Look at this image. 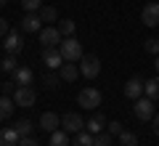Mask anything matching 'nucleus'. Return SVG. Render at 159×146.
<instances>
[{
	"label": "nucleus",
	"instance_id": "a878e982",
	"mask_svg": "<svg viewBox=\"0 0 159 146\" xmlns=\"http://www.w3.org/2000/svg\"><path fill=\"white\" fill-rule=\"evenodd\" d=\"M13 128H16V133L21 135V138H27V135H29V133H32V130H34V125L29 122V120H19V122L13 125Z\"/></svg>",
	"mask_w": 159,
	"mask_h": 146
},
{
	"label": "nucleus",
	"instance_id": "b1692460",
	"mask_svg": "<svg viewBox=\"0 0 159 146\" xmlns=\"http://www.w3.org/2000/svg\"><path fill=\"white\" fill-rule=\"evenodd\" d=\"M74 29H77V24H74L72 19H64V21L58 24V32H61L64 37H74Z\"/></svg>",
	"mask_w": 159,
	"mask_h": 146
},
{
	"label": "nucleus",
	"instance_id": "72a5a7b5",
	"mask_svg": "<svg viewBox=\"0 0 159 146\" xmlns=\"http://www.w3.org/2000/svg\"><path fill=\"white\" fill-rule=\"evenodd\" d=\"M151 122H154V128H151V130L159 135V114H154V117H151Z\"/></svg>",
	"mask_w": 159,
	"mask_h": 146
},
{
	"label": "nucleus",
	"instance_id": "a211bd4d",
	"mask_svg": "<svg viewBox=\"0 0 159 146\" xmlns=\"http://www.w3.org/2000/svg\"><path fill=\"white\" fill-rule=\"evenodd\" d=\"M32 77H34V74H32V69H29V67H19L16 72H13V82H16V85H29V82H32Z\"/></svg>",
	"mask_w": 159,
	"mask_h": 146
},
{
	"label": "nucleus",
	"instance_id": "f704fd0d",
	"mask_svg": "<svg viewBox=\"0 0 159 146\" xmlns=\"http://www.w3.org/2000/svg\"><path fill=\"white\" fill-rule=\"evenodd\" d=\"M154 69H157V72H159V56L154 59Z\"/></svg>",
	"mask_w": 159,
	"mask_h": 146
},
{
	"label": "nucleus",
	"instance_id": "4be33fe9",
	"mask_svg": "<svg viewBox=\"0 0 159 146\" xmlns=\"http://www.w3.org/2000/svg\"><path fill=\"white\" fill-rule=\"evenodd\" d=\"M72 146H93V133H88V130H80V133H74Z\"/></svg>",
	"mask_w": 159,
	"mask_h": 146
},
{
	"label": "nucleus",
	"instance_id": "c756f323",
	"mask_svg": "<svg viewBox=\"0 0 159 146\" xmlns=\"http://www.w3.org/2000/svg\"><path fill=\"white\" fill-rule=\"evenodd\" d=\"M143 48H146V53H151V56H159V40L157 37H148L146 43H143Z\"/></svg>",
	"mask_w": 159,
	"mask_h": 146
},
{
	"label": "nucleus",
	"instance_id": "dca6fc26",
	"mask_svg": "<svg viewBox=\"0 0 159 146\" xmlns=\"http://www.w3.org/2000/svg\"><path fill=\"white\" fill-rule=\"evenodd\" d=\"M58 74H61V80H66V82H74V80L80 77V67L74 61H64L61 69H58Z\"/></svg>",
	"mask_w": 159,
	"mask_h": 146
},
{
	"label": "nucleus",
	"instance_id": "9d476101",
	"mask_svg": "<svg viewBox=\"0 0 159 146\" xmlns=\"http://www.w3.org/2000/svg\"><path fill=\"white\" fill-rule=\"evenodd\" d=\"M43 64H45L48 69H61V64H64L61 51H58V48H45V51H43Z\"/></svg>",
	"mask_w": 159,
	"mask_h": 146
},
{
	"label": "nucleus",
	"instance_id": "ddd939ff",
	"mask_svg": "<svg viewBox=\"0 0 159 146\" xmlns=\"http://www.w3.org/2000/svg\"><path fill=\"white\" fill-rule=\"evenodd\" d=\"M106 117H103V114H93L90 120H88L85 122V130L88 133H93V135H98V133H103V130H106Z\"/></svg>",
	"mask_w": 159,
	"mask_h": 146
},
{
	"label": "nucleus",
	"instance_id": "bb28decb",
	"mask_svg": "<svg viewBox=\"0 0 159 146\" xmlns=\"http://www.w3.org/2000/svg\"><path fill=\"white\" fill-rule=\"evenodd\" d=\"M93 146H111V133H109V130H103V133L93 135Z\"/></svg>",
	"mask_w": 159,
	"mask_h": 146
},
{
	"label": "nucleus",
	"instance_id": "4468645a",
	"mask_svg": "<svg viewBox=\"0 0 159 146\" xmlns=\"http://www.w3.org/2000/svg\"><path fill=\"white\" fill-rule=\"evenodd\" d=\"M43 29V19H40V13H27L21 21V32H40Z\"/></svg>",
	"mask_w": 159,
	"mask_h": 146
},
{
	"label": "nucleus",
	"instance_id": "f3484780",
	"mask_svg": "<svg viewBox=\"0 0 159 146\" xmlns=\"http://www.w3.org/2000/svg\"><path fill=\"white\" fill-rule=\"evenodd\" d=\"M13 109H16V101H13L11 96L3 93V96H0V122H6V120L13 114Z\"/></svg>",
	"mask_w": 159,
	"mask_h": 146
},
{
	"label": "nucleus",
	"instance_id": "39448f33",
	"mask_svg": "<svg viewBox=\"0 0 159 146\" xmlns=\"http://www.w3.org/2000/svg\"><path fill=\"white\" fill-rule=\"evenodd\" d=\"M80 74L88 77V80L98 77V74H101V59L98 56H82L80 59Z\"/></svg>",
	"mask_w": 159,
	"mask_h": 146
},
{
	"label": "nucleus",
	"instance_id": "c9c22d12",
	"mask_svg": "<svg viewBox=\"0 0 159 146\" xmlns=\"http://www.w3.org/2000/svg\"><path fill=\"white\" fill-rule=\"evenodd\" d=\"M6 3H8V0H0V6H6Z\"/></svg>",
	"mask_w": 159,
	"mask_h": 146
},
{
	"label": "nucleus",
	"instance_id": "1a4fd4ad",
	"mask_svg": "<svg viewBox=\"0 0 159 146\" xmlns=\"http://www.w3.org/2000/svg\"><path fill=\"white\" fill-rule=\"evenodd\" d=\"M6 53H11V56H16V53L24 51V35L21 32H8L6 35Z\"/></svg>",
	"mask_w": 159,
	"mask_h": 146
},
{
	"label": "nucleus",
	"instance_id": "7ed1b4c3",
	"mask_svg": "<svg viewBox=\"0 0 159 146\" xmlns=\"http://www.w3.org/2000/svg\"><path fill=\"white\" fill-rule=\"evenodd\" d=\"M13 101H16V106L29 109V106H34V101H37V93H34L29 85H16V90H13Z\"/></svg>",
	"mask_w": 159,
	"mask_h": 146
},
{
	"label": "nucleus",
	"instance_id": "f257e3e1",
	"mask_svg": "<svg viewBox=\"0 0 159 146\" xmlns=\"http://www.w3.org/2000/svg\"><path fill=\"white\" fill-rule=\"evenodd\" d=\"M58 51H61L64 61H80V59L85 56V53H82V43H80L77 37H64L61 43H58Z\"/></svg>",
	"mask_w": 159,
	"mask_h": 146
},
{
	"label": "nucleus",
	"instance_id": "2eb2a0df",
	"mask_svg": "<svg viewBox=\"0 0 159 146\" xmlns=\"http://www.w3.org/2000/svg\"><path fill=\"white\" fill-rule=\"evenodd\" d=\"M21 135L16 133V128H0V146H19Z\"/></svg>",
	"mask_w": 159,
	"mask_h": 146
},
{
	"label": "nucleus",
	"instance_id": "2f4dec72",
	"mask_svg": "<svg viewBox=\"0 0 159 146\" xmlns=\"http://www.w3.org/2000/svg\"><path fill=\"white\" fill-rule=\"evenodd\" d=\"M19 146H40V144L32 138V135H27V138H21V141H19Z\"/></svg>",
	"mask_w": 159,
	"mask_h": 146
},
{
	"label": "nucleus",
	"instance_id": "9b49d317",
	"mask_svg": "<svg viewBox=\"0 0 159 146\" xmlns=\"http://www.w3.org/2000/svg\"><path fill=\"white\" fill-rule=\"evenodd\" d=\"M40 128L45 130V133H53V130L61 128V117H58L56 112H43V117H40Z\"/></svg>",
	"mask_w": 159,
	"mask_h": 146
},
{
	"label": "nucleus",
	"instance_id": "c85d7f7f",
	"mask_svg": "<svg viewBox=\"0 0 159 146\" xmlns=\"http://www.w3.org/2000/svg\"><path fill=\"white\" fill-rule=\"evenodd\" d=\"M21 6L27 13H37L40 8H43V0H21Z\"/></svg>",
	"mask_w": 159,
	"mask_h": 146
},
{
	"label": "nucleus",
	"instance_id": "412c9836",
	"mask_svg": "<svg viewBox=\"0 0 159 146\" xmlns=\"http://www.w3.org/2000/svg\"><path fill=\"white\" fill-rule=\"evenodd\" d=\"M37 13H40V19H43V24H51V21H56V19H58V11L53 6H43Z\"/></svg>",
	"mask_w": 159,
	"mask_h": 146
},
{
	"label": "nucleus",
	"instance_id": "f8f14e48",
	"mask_svg": "<svg viewBox=\"0 0 159 146\" xmlns=\"http://www.w3.org/2000/svg\"><path fill=\"white\" fill-rule=\"evenodd\" d=\"M125 96L130 98V101L141 98V96H143V80H138V77H130V80L125 82Z\"/></svg>",
	"mask_w": 159,
	"mask_h": 146
},
{
	"label": "nucleus",
	"instance_id": "6ab92c4d",
	"mask_svg": "<svg viewBox=\"0 0 159 146\" xmlns=\"http://www.w3.org/2000/svg\"><path fill=\"white\" fill-rule=\"evenodd\" d=\"M143 96H148V98H154V101L159 98V74L143 82Z\"/></svg>",
	"mask_w": 159,
	"mask_h": 146
},
{
	"label": "nucleus",
	"instance_id": "20e7f679",
	"mask_svg": "<svg viewBox=\"0 0 159 146\" xmlns=\"http://www.w3.org/2000/svg\"><path fill=\"white\" fill-rule=\"evenodd\" d=\"M133 112H135V117L141 120V122H148V120L154 117V98H148V96L135 98V104H133Z\"/></svg>",
	"mask_w": 159,
	"mask_h": 146
},
{
	"label": "nucleus",
	"instance_id": "0eeeda50",
	"mask_svg": "<svg viewBox=\"0 0 159 146\" xmlns=\"http://www.w3.org/2000/svg\"><path fill=\"white\" fill-rule=\"evenodd\" d=\"M141 21L146 24V27H157V24H159V0H151V3H146V6H143Z\"/></svg>",
	"mask_w": 159,
	"mask_h": 146
},
{
	"label": "nucleus",
	"instance_id": "f03ea898",
	"mask_svg": "<svg viewBox=\"0 0 159 146\" xmlns=\"http://www.w3.org/2000/svg\"><path fill=\"white\" fill-rule=\"evenodd\" d=\"M77 104L82 109H88V112H90V109H98L101 106V90L98 88H90V85H88V88H82L77 93Z\"/></svg>",
	"mask_w": 159,
	"mask_h": 146
},
{
	"label": "nucleus",
	"instance_id": "cd10ccee",
	"mask_svg": "<svg viewBox=\"0 0 159 146\" xmlns=\"http://www.w3.org/2000/svg\"><path fill=\"white\" fill-rule=\"evenodd\" d=\"M43 82H45V88H48V90H56V88H58V82H61V74L45 72V80H43Z\"/></svg>",
	"mask_w": 159,
	"mask_h": 146
},
{
	"label": "nucleus",
	"instance_id": "423d86ee",
	"mask_svg": "<svg viewBox=\"0 0 159 146\" xmlns=\"http://www.w3.org/2000/svg\"><path fill=\"white\" fill-rule=\"evenodd\" d=\"M37 35H40V43L45 45V48H56V45L64 40V35L58 32V27H51V24H48V27H43Z\"/></svg>",
	"mask_w": 159,
	"mask_h": 146
},
{
	"label": "nucleus",
	"instance_id": "5701e85b",
	"mask_svg": "<svg viewBox=\"0 0 159 146\" xmlns=\"http://www.w3.org/2000/svg\"><path fill=\"white\" fill-rule=\"evenodd\" d=\"M0 69H3L6 74H13V72L19 69V61H16V56H11V53H8V56L3 59V61H0Z\"/></svg>",
	"mask_w": 159,
	"mask_h": 146
},
{
	"label": "nucleus",
	"instance_id": "6e6552de",
	"mask_svg": "<svg viewBox=\"0 0 159 146\" xmlns=\"http://www.w3.org/2000/svg\"><path fill=\"white\" fill-rule=\"evenodd\" d=\"M61 128L66 133H80V130H85V122H82V117L77 112H66L61 117Z\"/></svg>",
	"mask_w": 159,
	"mask_h": 146
},
{
	"label": "nucleus",
	"instance_id": "7c9ffc66",
	"mask_svg": "<svg viewBox=\"0 0 159 146\" xmlns=\"http://www.w3.org/2000/svg\"><path fill=\"white\" fill-rule=\"evenodd\" d=\"M106 130H109V133H111V135H119V133H122V130H125V128H122V122H117V120H111V122L106 125Z\"/></svg>",
	"mask_w": 159,
	"mask_h": 146
},
{
	"label": "nucleus",
	"instance_id": "473e14b6",
	"mask_svg": "<svg viewBox=\"0 0 159 146\" xmlns=\"http://www.w3.org/2000/svg\"><path fill=\"white\" fill-rule=\"evenodd\" d=\"M6 35H8V21L0 19V37H6Z\"/></svg>",
	"mask_w": 159,
	"mask_h": 146
},
{
	"label": "nucleus",
	"instance_id": "aec40b11",
	"mask_svg": "<svg viewBox=\"0 0 159 146\" xmlns=\"http://www.w3.org/2000/svg\"><path fill=\"white\" fill-rule=\"evenodd\" d=\"M51 146H69V133L64 128L53 130V133H51Z\"/></svg>",
	"mask_w": 159,
	"mask_h": 146
},
{
	"label": "nucleus",
	"instance_id": "393cba45",
	"mask_svg": "<svg viewBox=\"0 0 159 146\" xmlns=\"http://www.w3.org/2000/svg\"><path fill=\"white\" fill-rule=\"evenodd\" d=\"M119 146H138V135L130 130H122L119 133Z\"/></svg>",
	"mask_w": 159,
	"mask_h": 146
}]
</instances>
